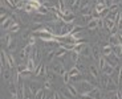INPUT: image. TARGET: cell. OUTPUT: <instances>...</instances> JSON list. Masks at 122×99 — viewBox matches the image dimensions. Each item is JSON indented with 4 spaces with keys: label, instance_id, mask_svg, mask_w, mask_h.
Returning <instances> with one entry per match:
<instances>
[{
    "label": "cell",
    "instance_id": "cell-8",
    "mask_svg": "<svg viewBox=\"0 0 122 99\" xmlns=\"http://www.w3.org/2000/svg\"><path fill=\"white\" fill-rule=\"evenodd\" d=\"M89 95L92 96V98H94V99H105L104 98V94H102V91L98 89V87H94L93 90L89 93Z\"/></svg>",
    "mask_w": 122,
    "mask_h": 99
},
{
    "label": "cell",
    "instance_id": "cell-19",
    "mask_svg": "<svg viewBox=\"0 0 122 99\" xmlns=\"http://www.w3.org/2000/svg\"><path fill=\"white\" fill-rule=\"evenodd\" d=\"M8 91L11 95H17L19 90H17V85L13 83V82H9L8 83Z\"/></svg>",
    "mask_w": 122,
    "mask_h": 99
},
{
    "label": "cell",
    "instance_id": "cell-15",
    "mask_svg": "<svg viewBox=\"0 0 122 99\" xmlns=\"http://www.w3.org/2000/svg\"><path fill=\"white\" fill-rule=\"evenodd\" d=\"M55 58H56V50H53V49H48V52H46V58H45V61H46L48 63H52Z\"/></svg>",
    "mask_w": 122,
    "mask_h": 99
},
{
    "label": "cell",
    "instance_id": "cell-39",
    "mask_svg": "<svg viewBox=\"0 0 122 99\" xmlns=\"http://www.w3.org/2000/svg\"><path fill=\"white\" fill-rule=\"evenodd\" d=\"M28 57H29V56H28V54L25 53L24 48H23L19 52V58H20V61H24V60H28Z\"/></svg>",
    "mask_w": 122,
    "mask_h": 99
},
{
    "label": "cell",
    "instance_id": "cell-26",
    "mask_svg": "<svg viewBox=\"0 0 122 99\" xmlns=\"http://www.w3.org/2000/svg\"><path fill=\"white\" fill-rule=\"evenodd\" d=\"M37 13H39V15H43V16H46L49 13V7H46L43 4V5L37 9Z\"/></svg>",
    "mask_w": 122,
    "mask_h": 99
},
{
    "label": "cell",
    "instance_id": "cell-7",
    "mask_svg": "<svg viewBox=\"0 0 122 99\" xmlns=\"http://www.w3.org/2000/svg\"><path fill=\"white\" fill-rule=\"evenodd\" d=\"M17 63H15V57L11 53H7V67L8 69H16Z\"/></svg>",
    "mask_w": 122,
    "mask_h": 99
},
{
    "label": "cell",
    "instance_id": "cell-36",
    "mask_svg": "<svg viewBox=\"0 0 122 99\" xmlns=\"http://www.w3.org/2000/svg\"><path fill=\"white\" fill-rule=\"evenodd\" d=\"M27 1H28V3H29V4H32V5H33L35 8H36V9H39L40 7L43 5V3H41L40 0H27Z\"/></svg>",
    "mask_w": 122,
    "mask_h": 99
},
{
    "label": "cell",
    "instance_id": "cell-45",
    "mask_svg": "<svg viewBox=\"0 0 122 99\" xmlns=\"http://www.w3.org/2000/svg\"><path fill=\"white\" fill-rule=\"evenodd\" d=\"M116 27H117V29H118V32H122V19L117 17V20H116Z\"/></svg>",
    "mask_w": 122,
    "mask_h": 99
},
{
    "label": "cell",
    "instance_id": "cell-37",
    "mask_svg": "<svg viewBox=\"0 0 122 99\" xmlns=\"http://www.w3.org/2000/svg\"><path fill=\"white\" fill-rule=\"evenodd\" d=\"M35 85H36V83H33V82H32V83H29V85H28L27 87H28V90H29L30 93L33 94V95H36V93H37V91H39V89H37V87L35 86Z\"/></svg>",
    "mask_w": 122,
    "mask_h": 99
},
{
    "label": "cell",
    "instance_id": "cell-23",
    "mask_svg": "<svg viewBox=\"0 0 122 99\" xmlns=\"http://www.w3.org/2000/svg\"><path fill=\"white\" fill-rule=\"evenodd\" d=\"M98 81L101 82L102 87H105V86L107 85V82L110 81V77H109V75H106V74H104V73H102V74L100 75V79H98Z\"/></svg>",
    "mask_w": 122,
    "mask_h": 99
},
{
    "label": "cell",
    "instance_id": "cell-53",
    "mask_svg": "<svg viewBox=\"0 0 122 99\" xmlns=\"http://www.w3.org/2000/svg\"><path fill=\"white\" fill-rule=\"evenodd\" d=\"M11 99H20L19 95H11Z\"/></svg>",
    "mask_w": 122,
    "mask_h": 99
},
{
    "label": "cell",
    "instance_id": "cell-6",
    "mask_svg": "<svg viewBox=\"0 0 122 99\" xmlns=\"http://www.w3.org/2000/svg\"><path fill=\"white\" fill-rule=\"evenodd\" d=\"M52 70L56 73L57 75H62L66 70L64 69V66H62V63H60V62H55L53 63V66H52Z\"/></svg>",
    "mask_w": 122,
    "mask_h": 99
},
{
    "label": "cell",
    "instance_id": "cell-54",
    "mask_svg": "<svg viewBox=\"0 0 122 99\" xmlns=\"http://www.w3.org/2000/svg\"><path fill=\"white\" fill-rule=\"evenodd\" d=\"M9 1H11V3L13 4V7H15V5H16V3H17V0H9Z\"/></svg>",
    "mask_w": 122,
    "mask_h": 99
},
{
    "label": "cell",
    "instance_id": "cell-5",
    "mask_svg": "<svg viewBox=\"0 0 122 99\" xmlns=\"http://www.w3.org/2000/svg\"><path fill=\"white\" fill-rule=\"evenodd\" d=\"M104 89L106 91H109V93H116V91H118V85H117L113 79L110 78V81L107 82V85L104 87Z\"/></svg>",
    "mask_w": 122,
    "mask_h": 99
},
{
    "label": "cell",
    "instance_id": "cell-41",
    "mask_svg": "<svg viewBox=\"0 0 122 99\" xmlns=\"http://www.w3.org/2000/svg\"><path fill=\"white\" fill-rule=\"evenodd\" d=\"M44 89L45 90H52V81H49V79L45 78V81H44Z\"/></svg>",
    "mask_w": 122,
    "mask_h": 99
},
{
    "label": "cell",
    "instance_id": "cell-38",
    "mask_svg": "<svg viewBox=\"0 0 122 99\" xmlns=\"http://www.w3.org/2000/svg\"><path fill=\"white\" fill-rule=\"evenodd\" d=\"M25 3H27V1H24V0H19L17 3H16L15 8L19 9V11H23V9H24V7H25Z\"/></svg>",
    "mask_w": 122,
    "mask_h": 99
},
{
    "label": "cell",
    "instance_id": "cell-20",
    "mask_svg": "<svg viewBox=\"0 0 122 99\" xmlns=\"http://www.w3.org/2000/svg\"><path fill=\"white\" fill-rule=\"evenodd\" d=\"M66 89L69 90V93L72 94L73 96H77V95L80 94V93H78V90H77V86H74V85H73V83H70V82L66 85Z\"/></svg>",
    "mask_w": 122,
    "mask_h": 99
},
{
    "label": "cell",
    "instance_id": "cell-3",
    "mask_svg": "<svg viewBox=\"0 0 122 99\" xmlns=\"http://www.w3.org/2000/svg\"><path fill=\"white\" fill-rule=\"evenodd\" d=\"M69 75H70V81H76V82L81 81V78H82V73L80 71L76 66H73V67L69 70Z\"/></svg>",
    "mask_w": 122,
    "mask_h": 99
},
{
    "label": "cell",
    "instance_id": "cell-51",
    "mask_svg": "<svg viewBox=\"0 0 122 99\" xmlns=\"http://www.w3.org/2000/svg\"><path fill=\"white\" fill-rule=\"evenodd\" d=\"M104 3L106 4L107 7H110V5H112V4L114 3V0H104Z\"/></svg>",
    "mask_w": 122,
    "mask_h": 99
},
{
    "label": "cell",
    "instance_id": "cell-1",
    "mask_svg": "<svg viewBox=\"0 0 122 99\" xmlns=\"http://www.w3.org/2000/svg\"><path fill=\"white\" fill-rule=\"evenodd\" d=\"M94 83H92L90 81H84L81 79L78 83V87H77V90H78L80 94H89L93 89H94Z\"/></svg>",
    "mask_w": 122,
    "mask_h": 99
},
{
    "label": "cell",
    "instance_id": "cell-32",
    "mask_svg": "<svg viewBox=\"0 0 122 99\" xmlns=\"http://www.w3.org/2000/svg\"><path fill=\"white\" fill-rule=\"evenodd\" d=\"M45 90L44 89H39V91L36 93V95H35V99H45Z\"/></svg>",
    "mask_w": 122,
    "mask_h": 99
},
{
    "label": "cell",
    "instance_id": "cell-47",
    "mask_svg": "<svg viewBox=\"0 0 122 99\" xmlns=\"http://www.w3.org/2000/svg\"><path fill=\"white\" fill-rule=\"evenodd\" d=\"M28 44H29V45H32V46H35V44H36V36H35V34H32V36L29 37Z\"/></svg>",
    "mask_w": 122,
    "mask_h": 99
},
{
    "label": "cell",
    "instance_id": "cell-46",
    "mask_svg": "<svg viewBox=\"0 0 122 99\" xmlns=\"http://www.w3.org/2000/svg\"><path fill=\"white\" fill-rule=\"evenodd\" d=\"M109 13H110L109 7H106V8H105L104 11H102V12L100 13V17H101V19H105V17H107V15H109Z\"/></svg>",
    "mask_w": 122,
    "mask_h": 99
},
{
    "label": "cell",
    "instance_id": "cell-13",
    "mask_svg": "<svg viewBox=\"0 0 122 99\" xmlns=\"http://www.w3.org/2000/svg\"><path fill=\"white\" fill-rule=\"evenodd\" d=\"M89 73L92 74V77H94L96 79H100V74H98V67L94 65V63H92L90 66H89Z\"/></svg>",
    "mask_w": 122,
    "mask_h": 99
},
{
    "label": "cell",
    "instance_id": "cell-17",
    "mask_svg": "<svg viewBox=\"0 0 122 99\" xmlns=\"http://www.w3.org/2000/svg\"><path fill=\"white\" fill-rule=\"evenodd\" d=\"M110 54H113V46L110 45V44H105L104 48H102V56L107 57Z\"/></svg>",
    "mask_w": 122,
    "mask_h": 99
},
{
    "label": "cell",
    "instance_id": "cell-56",
    "mask_svg": "<svg viewBox=\"0 0 122 99\" xmlns=\"http://www.w3.org/2000/svg\"><path fill=\"white\" fill-rule=\"evenodd\" d=\"M17 1H19V0H17Z\"/></svg>",
    "mask_w": 122,
    "mask_h": 99
},
{
    "label": "cell",
    "instance_id": "cell-18",
    "mask_svg": "<svg viewBox=\"0 0 122 99\" xmlns=\"http://www.w3.org/2000/svg\"><path fill=\"white\" fill-rule=\"evenodd\" d=\"M114 70H116V67H114L113 65H110V63L107 62V65L105 66V67H104L102 70H101V71L104 73V74H106V75H109V77H110V75H112V74L114 73Z\"/></svg>",
    "mask_w": 122,
    "mask_h": 99
},
{
    "label": "cell",
    "instance_id": "cell-52",
    "mask_svg": "<svg viewBox=\"0 0 122 99\" xmlns=\"http://www.w3.org/2000/svg\"><path fill=\"white\" fill-rule=\"evenodd\" d=\"M117 37H118V40H119V44H122V32L117 33Z\"/></svg>",
    "mask_w": 122,
    "mask_h": 99
},
{
    "label": "cell",
    "instance_id": "cell-55",
    "mask_svg": "<svg viewBox=\"0 0 122 99\" xmlns=\"http://www.w3.org/2000/svg\"><path fill=\"white\" fill-rule=\"evenodd\" d=\"M121 1H122V0H114V3H118V4L121 3Z\"/></svg>",
    "mask_w": 122,
    "mask_h": 99
},
{
    "label": "cell",
    "instance_id": "cell-48",
    "mask_svg": "<svg viewBox=\"0 0 122 99\" xmlns=\"http://www.w3.org/2000/svg\"><path fill=\"white\" fill-rule=\"evenodd\" d=\"M80 99H94V98H92L89 94H80Z\"/></svg>",
    "mask_w": 122,
    "mask_h": 99
},
{
    "label": "cell",
    "instance_id": "cell-24",
    "mask_svg": "<svg viewBox=\"0 0 122 99\" xmlns=\"http://www.w3.org/2000/svg\"><path fill=\"white\" fill-rule=\"evenodd\" d=\"M23 11H24L25 13H32V12H37V9L35 8L33 5H32V4H29L27 1V3H25V7H24V9H23Z\"/></svg>",
    "mask_w": 122,
    "mask_h": 99
},
{
    "label": "cell",
    "instance_id": "cell-28",
    "mask_svg": "<svg viewBox=\"0 0 122 99\" xmlns=\"http://www.w3.org/2000/svg\"><path fill=\"white\" fill-rule=\"evenodd\" d=\"M106 7L107 5L105 3H96V7H94V9H93V11H96L97 13H101L105 8H106Z\"/></svg>",
    "mask_w": 122,
    "mask_h": 99
},
{
    "label": "cell",
    "instance_id": "cell-50",
    "mask_svg": "<svg viewBox=\"0 0 122 99\" xmlns=\"http://www.w3.org/2000/svg\"><path fill=\"white\" fill-rule=\"evenodd\" d=\"M98 28H104V19H98Z\"/></svg>",
    "mask_w": 122,
    "mask_h": 99
},
{
    "label": "cell",
    "instance_id": "cell-30",
    "mask_svg": "<svg viewBox=\"0 0 122 99\" xmlns=\"http://www.w3.org/2000/svg\"><path fill=\"white\" fill-rule=\"evenodd\" d=\"M28 67H27V62H24V61H21L20 63H17V66H16V70H17L20 74H21L24 70H27Z\"/></svg>",
    "mask_w": 122,
    "mask_h": 99
},
{
    "label": "cell",
    "instance_id": "cell-11",
    "mask_svg": "<svg viewBox=\"0 0 122 99\" xmlns=\"http://www.w3.org/2000/svg\"><path fill=\"white\" fill-rule=\"evenodd\" d=\"M101 53H102V50L100 49L98 45H94L93 48H92V54H93V58H94L96 61H98L101 57H102V54Z\"/></svg>",
    "mask_w": 122,
    "mask_h": 99
},
{
    "label": "cell",
    "instance_id": "cell-9",
    "mask_svg": "<svg viewBox=\"0 0 122 99\" xmlns=\"http://www.w3.org/2000/svg\"><path fill=\"white\" fill-rule=\"evenodd\" d=\"M80 56H82L84 58H92L93 57V54H92V48L89 45H84L82 50L80 53Z\"/></svg>",
    "mask_w": 122,
    "mask_h": 99
},
{
    "label": "cell",
    "instance_id": "cell-42",
    "mask_svg": "<svg viewBox=\"0 0 122 99\" xmlns=\"http://www.w3.org/2000/svg\"><path fill=\"white\" fill-rule=\"evenodd\" d=\"M9 30H11L12 33H17L19 30H20V24H17V23H15V24H13L12 27L9 28Z\"/></svg>",
    "mask_w": 122,
    "mask_h": 99
},
{
    "label": "cell",
    "instance_id": "cell-34",
    "mask_svg": "<svg viewBox=\"0 0 122 99\" xmlns=\"http://www.w3.org/2000/svg\"><path fill=\"white\" fill-rule=\"evenodd\" d=\"M7 48H8L9 53H12V52H15V50H16V48H17V42H16L15 40H12V41L9 42V45L7 46Z\"/></svg>",
    "mask_w": 122,
    "mask_h": 99
},
{
    "label": "cell",
    "instance_id": "cell-57",
    "mask_svg": "<svg viewBox=\"0 0 122 99\" xmlns=\"http://www.w3.org/2000/svg\"><path fill=\"white\" fill-rule=\"evenodd\" d=\"M66 1H68V0H66Z\"/></svg>",
    "mask_w": 122,
    "mask_h": 99
},
{
    "label": "cell",
    "instance_id": "cell-40",
    "mask_svg": "<svg viewBox=\"0 0 122 99\" xmlns=\"http://www.w3.org/2000/svg\"><path fill=\"white\" fill-rule=\"evenodd\" d=\"M56 75H57V74H56V73L53 71V70H49V71L46 73V77H45V78H46V79H49V81H53V79L56 78Z\"/></svg>",
    "mask_w": 122,
    "mask_h": 99
},
{
    "label": "cell",
    "instance_id": "cell-44",
    "mask_svg": "<svg viewBox=\"0 0 122 99\" xmlns=\"http://www.w3.org/2000/svg\"><path fill=\"white\" fill-rule=\"evenodd\" d=\"M62 79H64V83L68 85L70 81V75H69V71H65L64 74H62Z\"/></svg>",
    "mask_w": 122,
    "mask_h": 99
},
{
    "label": "cell",
    "instance_id": "cell-21",
    "mask_svg": "<svg viewBox=\"0 0 122 99\" xmlns=\"http://www.w3.org/2000/svg\"><path fill=\"white\" fill-rule=\"evenodd\" d=\"M100 19V17H98ZM98 19H93L92 21H89L88 25H86V28H88L89 30H94L98 28Z\"/></svg>",
    "mask_w": 122,
    "mask_h": 99
},
{
    "label": "cell",
    "instance_id": "cell-49",
    "mask_svg": "<svg viewBox=\"0 0 122 99\" xmlns=\"http://www.w3.org/2000/svg\"><path fill=\"white\" fill-rule=\"evenodd\" d=\"M53 98L55 99H61V94L57 93V91H53Z\"/></svg>",
    "mask_w": 122,
    "mask_h": 99
},
{
    "label": "cell",
    "instance_id": "cell-33",
    "mask_svg": "<svg viewBox=\"0 0 122 99\" xmlns=\"http://www.w3.org/2000/svg\"><path fill=\"white\" fill-rule=\"evenodd\" d=\"M11 41H12V36H11L9 33H7L4 37H1V42H4V45H5V46H8Z\"/></svg>",
    "mask_w": 122,
    "mask_h": 99
},
{
    "label": "cell",
    "instance_id": "cell-16",
    "mask_svg": "<svg viewBox=\"0 0 122 99\" xmlns=\"http://www.w3.org/2000/svg\"><path fill=\"white\" fill-rule=\"evenodd\" d=\"M36 66H37V63H36V61H35V58L32 57V56H29V57H28V60H27V67L29 70H32V71H33V70L36 69Z\"/></svg>",
    "mask_w": 122,
    "mask_h": 99
},
{
    "label": "cell",
    "instance_id": "cell-10",
    "mask_svg": "<svg viewBox=\"0 0 122 99\" xmlns=\"http://www.w3.org/2000/svg\"><path fill=\"white\" fill-rule=\"evenodd\" d=\"M106 60H107V62H109L110 65H113L114 67H117V66L119 65V57H117L114 53H113V54H110V56H107Z\"/></svg>",
    "mask_w": 122,
    "mask_h": 99
},
{
    "label": "cell",
    "instance_id": "cell-29",
    "mask_svg": "<svg viewBox=\"0 0 122 99\" xmlns=\"http://www.w3.org/2000/svg\"><path fill=\"white\" fill-rule=\"evenodd\" d=\"M106 65H107V60H106V57H105V56H102V57L98 60V69L102 70Z\"/></svg>",
    "mask_w": 122,
    "mask_h": 99
},
{
    "label": "cell",
    "instance_id": "cell-12",
    "mask_svg": "<svg viewBox=\"0 0 122 99\" xmlns=\"http://www.w3.org/2000/svg\"><path fill=\"white\" fill-rule=\"evenodd\" d=\"M1 74H3V79L4 82H7V83H9L11 82V78H12V74H11V70L9 69H1Z\"/></svg>",
    "mask_w": 122,
    "mask_h": 99
},
{
    "label": "cell",
    "instance_id": "cell-2",
    "mask_svg": "<svg viewBox=\"0 0 122 99\" xmlns=\"http://www.w3.org/2000/svg\"><path fill=\"white\" fill-rule=\"evenodd\" d=\"M46 73H48V69L44 63H39L36 66V69L33 70V75L35 77H46Z\"/></svg>",
    "mask_w": 122,
    "mask_h": 99
},
{
    "label": "cell",
    "instance_id": "cell-43",
    "mask_svg": "<svg viewBox=\"0 0 122 99\" xmlns=\"http://www.w3.org/2000/svg\"><path fill=\"white\" fill-rule=\"evenodd\" d=\"M20 75H21V78H29L30 75H32V70L27 69V70H24V71H23Z\"/></svg>",
    "mask_w": 122,
    "mask_h": 99
},
{
    "label": "cell",
    "instance_id": "cell-25",
    "mask_svg": "<svg viewBox=\"0 0 122 99\" xmlns=\"http://www.w3.org/2000/svg\"><path fill=\"white\" fill-rule=\"evenodd\" d=\"M112 46H114V45H118L119 44V40H118V37H117V34H110L109 36V41H107Z\"/></svg>",
    "mask_w": 122,
    "mask_h": 99
},
{
    "label": "cell",
    "instance_id": "cell-35",
    "mask_svg": "<svg viewBox=\"0 0 122 99\" xmlns=\"http://www.w3.org/2000/svg\"><path fill=\"white\" fill-rule=\"evenodd\" d=\"M60 94H61V95H64L65 98H68V99H69V98H72V96H73V95H72V94L69 93V90H68L66 87H62V89H61V90H60Z\"/></svg>",
    "mask_w": 122,
    "mask_h": 99
},
{
    "label": "cell",
    "instance_id": "cell-31",
    "mask_svg": "<svg viewBox=\"0 0 122 99\" xmlns=\"http://www.w3.org/2000/svg\"><path fill=\"white\" fill-rule=\"evenodd\" d=\"M69 54H70V60H72V62H73V63H76L77 61L80 60V53H77L76 50H72Z\"/></svg>",
    "mask_w": 122,
    "mask_h": 99
},
{
    "label": "cell",
    "instance_id": "cell-22",
    "mask_svg": "<svg viewBox=\"0 0 122 99\" xmlns=\"http://www.w3.org/2000/svg\"><path fill=\"white\" fill-rule=\"evenodd\" d=\"M68 53H70V52H68L66 49H64L62 46H61L58 50H56V58H60V60H61V58H64Z\"/></svg>",
    "mask_w": 122,
    "mask_h": 99
},
{
    "label": "cell",
    "instance_id": "cell-27",
    "mask_svg": "<svg viewBox=\"0 0 122 99\" xmlns=\"http://www.w3.org/2000/svg\"><path fill=\"white\" fill-rule=\"evenodd\" d=\"M113 53L116 54L117 57H121L122 56V44H118V45L113 46Z\"/></svg>",
    "mask_w": 122,
    "mask_h": 99
},
{
    "label": "cell",
    "instance_id": "cell-14",
    "mask_svg": "<svg viewBox=\"0 0 122 99\" xmlns=\"http://www.w3.org/2000/svg\"><path fill=\"white\" fill-rule=\"evenodd\" d=\"M13 24H15V20H13L12 17H9L8 20H5L4 23H1V29L3 30H9V28L12 27Z\"/></svg>",
    "mask_w": 122,
    "mask_h": 99
},
{
    "label": "cell",
    "instance_id": "cell-4",
    "mask_svg": "<svg viewBox=\"0 0 122 99\" xmlns=\"http://www.w3.org/2000/svg\"><path fill=\"white\" fill-rule=\"evenodd\" d=\"M114 27H116V21L114 20H112V19H109V17L104 19V28H105L106 32H110Z\"/></svg>",
    "mask_w": 122,
    "mask_h": 99
}]
</instances>
